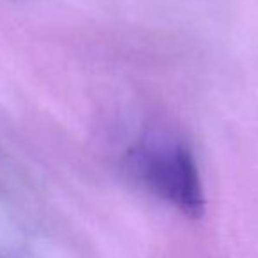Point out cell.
<instances>
[{"label":"cell","instance_id":"cell-1","mask_svg":"<svg viewBox=\"0 0 258 258\" xmlns=\"http://www.w3.org/2000/svg\"><path fill=\"white\" fill-rule=\"evenodd\" d=\"M135 177L156 197L187 218H200L205 209L204 187L195 158L184 145H142L131 156Z\"/></svg>","mask_w":258,"mask_h":258}]
</instances>
